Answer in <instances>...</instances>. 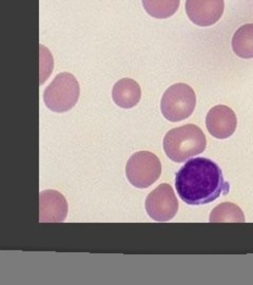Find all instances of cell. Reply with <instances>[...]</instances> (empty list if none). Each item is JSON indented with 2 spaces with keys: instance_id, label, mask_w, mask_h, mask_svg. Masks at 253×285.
<instances>
[{
  "instance_id": "obj_13",
  "label": "cell",
  "mask_w": 253,
  "mask_h": 285,
  "mask_svg": "<svg viewBox=\"0 0 253 285\" xmlns=\"http://www.w3.org/2000/svg\"><path fill=\"white\" fill-rule=\"evenodd\" d=\"M143 9L150 16L157 19H166L178 10L180 0H141Z\"/></svg>"
},
{
  "instance_id": "obj_6",
  "label": "cell",
  "mask_w": 253,
  "mask_h": 285,
  "mask_svg": "<svg viewBox=\"0 0 253 285\" xmlns=\"http://www.w3.org/2000/svg\"><path fill=\"white\" fill-rule=\"evenodd\" d=\"M146 210L149 216L157 222H168L178 211V201L169 184L157 186L146 198Z\"/></svg>"
},
{
  "instance_id": "obj_1",
  "label": "cell",
  "mask_w": 253,
  "mask_h": 285,
  "mask_svg": "<svg viewBox=\"0 0 253 285\" xmlns=\"http://www.w3.org/2000/svg\"><path fill=\"white\" fill-rule=\"evenodd\" d=\"M177 194L189 205H204L229 192L220 166L206 157L187 160L175 176Z\"/></svg>"
},
{
  "instance_id": "obj_7",
  "label": "cell",
  "mask_w": 253,
  "mask_h": 285,
  "mask_svg": "<svg viewBox=\"0 0 253 285\" xmlns=\"http://www.w3.org/2000/svg\"><path fill=\"white\" fill-rule=\"evenodd\" d=\"M186 13L194 25L210 27L220 20L224 13V0H186Z\"/></svg>"
},
{
  "instance_id": "obj_9",
  "label": "cell",
  "mask_w": 253,
  "mask_h": 285,
  "mask_svg": "<svg viewBox=\"0 0 253 285\" xmlns=\"http://www.w3.org/2000/svg\"><path fill=\"white\" fill-rule=\"evenodd\" d=\"M65 198L56 190H43L39 194V222L61 223L68 214Z\"/></svg>"
},
{
  "instance_id": "obj_10",
  "label": "cell",
  "mask_w": 253,
  "mask_h": 285,
  "mask_svg": "<svg viewBox=\"0 0 253 285\" xmlns=\"http://www.w3.org/2000/svg\"><path fill=\"white\" fill-rule=\"evenodd\" d=\"M114 103L123 109H131L138 104L141 97L140 86L131 78H122L114 85L112 90Z\"/></svg>"
},
{
  "instance_id": "obj_8",
  "label": "cell",
  "mask_w": 253,
  "mask_h": 285,
  "mask_svg": "<svg viewBox=\"0 0 253 285\" xmlns=\"http://www.w3.org/2000/svg\"><path fill=\"white\" fill-rule=\"evenodd\" d=\"M206 126L209 133L215 138H228L236 129L237 118L231 108L218 105L211 108L206 116Z\"/></svg>"
},
{
  "instance_id": "obj_4",
  "label": "cell",
  "mask_w": 253,
  "mask_h": 285,
  "mask_svg": "<svg viewBox=\"0 0 253 285\" xmlns=\"http://www.w3.org/2000/svg\"><path fill=\"white\" fill-rule=\"evenodd\" d=\"M196 106L194 90L186 84H175L169 87L161 97L160 110L170 122H180L193 113Z\"/></svg>"
},
{
  "instance_id": "obj_5",
  "label": "cell",
  "mask_w": 253,
  "mask_h": 285,
  "mask_svg": "<svg viewBox=\"0 0 253 285\" xmlns=\"http://www.w3.org/2000/svg\"><path fill=\"white\" fill-rule=\"evenodd\" d=\"M161 174V164L154 153L139 151L131 155L125 166V175L129 182L137 188H148Z\"/></svg>"
},
{
  "instance_id": "obj_2",
  "label": "cell",
  "mask_w": 253,
  "mask_h": 285,
  "mask_svg": "<svg viewBox=\"0 0 253 285\" xmlns=\"http://www.w3.org/2000/svg\"><path fill=\"white\" fill-rule=\"evenodd\" d=\"M207 140L203 130L192 124L171 129L164 137V150L175 163H183L205 151Z\"/></svg>"
},
{
  "instance_id": "obj_3",
  "label": "cell",
  "mask_w": 253,
  "mask_h": 285,
  "mask_svg": "<svg viewBox=\"0 0 253 285\" xmlns=\"http://www.w3.org/2000/svg\"><path fill=\"white\" fill-rule=\"evenodd\" d=\"M80 88L74 75L59 73L43 92V101L51 111L63 113L76 105Z\"/></svg>"
},
{
  "instance_id": "obj_11",
  "label": "cell",
  "mask_w": 253,
  "mask_h": 285,
  "mask_svg": "<svg viewBox=\"0 0 253 285\" xmlns=\"http://www.w3.org/2000/svg\"><path fill=\"white\" fill-rule=\"evenodd\" d=\"M233 52L240 58H253V23L240 27L231 40Z\"/></svg>"
},
{
  "instance_id": "obj_14",
  "label": "cell",
  "mask_w": 253,
  "mask_h": 285,
  "mask_svg": "<svg viewBox=\"0 0 253 285\" xmlns=\"http://www.w3.org/2000/svg\"><path fill=\"white\" fill-rule=\"evenodd\" d=\"M40 84L42 85L53 71V58L49 50L43 46H40Z\"/></svg>"
},
{
  "instance_id": "obj_12",
  "label": "cell",
  "mask_w": 253,
  "mask_h": 285,
  "mask_svg": "<svg viewBox=\"0 0 253 285\" xmlns=\"http://www.w3.org/2000/svg\"><path fill=\"white\" fill-rule=\"evenodd\" d=\"M209 221L210 223H244L246 222V219L237 205L225 202L213 208Z\"/></svg>"
}]
</instances>
